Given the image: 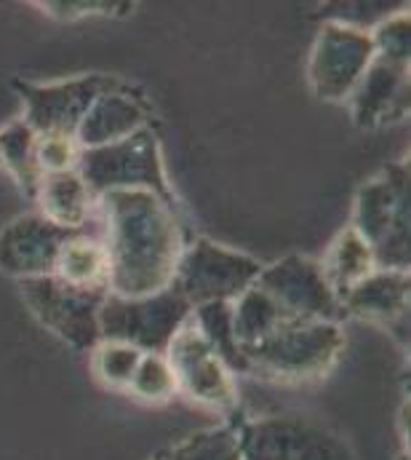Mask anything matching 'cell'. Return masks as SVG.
<instances>
[{"label": "cell", "instance_id": "44dd1931", "mask_svg": "<svg viewBox=\"0 0 411 460\" xmlns=\"http://www.w3.org/2000/svg\"><path fill=\"white\" fill-rule=\"evenodd\" d=\"M35 139H38V134L24 120H13L11 126H5L0 131V164H5L11 169L19 188L32 201H35V193H38V185L43 177L38 169V161H35Z\"/></svg>", "mask_w": 411, "mask_h": 460}, {"label": "cell", "instance_id": "2e32d148", "mask_svg": "<svg viewBox=\"0 0 411 460\" xmlns=\"http://www.w3.org/2000/svg\"><path fill=\"white\" fill-rule=\"evenodd\" d=\"M150 120V111L142 102L139 94H131V89L120 86L115 92L102 94L83 115L75 139L81 145V150L89 147H102L112 145L118 139L131 137L134 131L144 128Z\"/></svg>", "mask_w": 411, "mask_h": 460}, {"label": "cell", "instance_id": "9a60e30c", "mask_svg": "<svg viewBox=\"0 0 411 460\" xmlns=\"http://www.w3.org/2000/svg\"><path fill=\"white\" fill-rule=\"evenodd\" d=\"M342 311L388 330H404L409 316V270L374 268L342 297Z\"/></svg>", "mask_w": 411, "mask_h": 460}, {"label": "cell", "instance_id": "d6986e66", "mask_svg": "<svg viewBox=\"0 0 411 460\" xmlns=\"http://www.w3.org/2000/svg\"><path fill=\"white\" fill-rule=\"evenodd\" d=\"M54 276L70 287L107 292L109 260H107V249H104L102 241L89 238V233L70 238L57 257Z\"/></svg>", "mask_w": 411, "mask_h": 460}, {"label": "cell", "instance_id": "603a6c76", "mask_svg": "<svg viewBox=\"0 0 411 460\" xmlns=\"http://www.w3.org/2000/svg\"><path fill=\"white\" fill-rule=\"evenodd\" d=\"M92 350H94L92 367L104 385L115 388V391H128L131 377H134L144 350L128 343H118V341H100Z\"/></svg>", "mask_w": 411, "mask_h": 460}, {"label": "cell", "instance_id": "8fae6325", "mask_svg": "<svg viewBox=\"0 0 411 460\" xmlns=\"http://www.w3.org/2000/svg\"><path fill=\"white\" fill-rule=\"evenodd\" d=\"M27 102L24 123L35 134H70L75 137L86 111L107 92L120 89L123 84L109 75H86L62 84L35 86V84H13Z\"/></svg>", "mask_w": 411, "mask_h": 460}, {"label": "cell", "instance_id": "e0dca14e", "mask_svg": "<svg viewBox=\"0 0 411 460\" xmlns=\"http://www.w3.org/2000/svg\"><path fill=\"white\" fill-rule=\"evenodd\" d=\"M35 201L40 207V217L67 230H86L89 220L94 217L100 199L83 182V177L73 172L43 174Z\"/></svg>", "mask_w": 411, "mask_h": 460}, {"label": "cell", "instance_id": "f1b7e54d", "mask_svg": "<svg viewBox=\"0 0 411 460\" xmlns=\"http://www.w3.org/2000/svg\"><path fill=\"white\" fill-rule=\"evenodd\" d=\"M158 460H163V458H158Z\"/></svg>", "mask_w": 411, "mask_h": 460}, {"label": "cell", "instance_id": "ba28073f", "mask_svg": "<svg viewBox=\"0 0 411 460\" xmlns=\"http://www.w3.org/2000/svg\"><path fill=\"white\" fill-rule=\"evenodd\" d=\"M22 297L46 330L75 350H92L102 341L100 311L107 292L70 287L57 276H40L22 281Z\"/></svg>", "mask_w": 411, "mask_h": 460}, {"label": "cell", "instance_id": "52a82bcc", "mask_svg": "<svg viewBox=\"0 0 411 460\" xmlns=\"http://www.w3.org/2000/svg\"><path fill=\"white\" fill-rule=\"evenodd\" d=\"M238 445L243 460H355L337 431L300 412L249 423Z\"/></svg>", "mask_w": 411, "mask_h": 460}, {"label": "cell", "instance_id": "9c48e42d", "mask_svg": "<svg viewBox=\"0 0 411 460\" xmlns=\"http://www.w3.org/2000/svg\"><path fill=\"white\" fill-rule=\"evenodd\" d=\"M372 32L347 24H326L310 54V86L318 100L342 102L353 94L366 67L374 59Z\"/></svg>", "mask_w": 411, "mask_h": 460}, {"label": "cell", "instance_id": "8992f818", "mask_svg": "<svg viewBox=\"0 0 411 460\" xmlns=\"http://www.w3.org/2000/svg\"><path fill=\"white\" fill-rule=\"evenodd\" d=\"M262 265L243 254L211 241H196L182 249L171 289L179 292L190 308L206 303H235L259 279Z\"/></svg>", "mask_w": 411, "mask_h": 460}, {"label": "cell", "instance_id": "cb8c5ba5", "mask_svg": "<svg viewBox=\"0 0 411 460\" xmlns=\"http://www.w3.org/2000/svg\"><path fill=\"white\" fill-rule=\"evenodd\" d=\"M128 394H134L136 399L153 402V404L169 402L177 394V380H174L169 358L163 353H144L131 377Z\"/></svg>", "mask_w": 411, "mask_h": 460}, {"label": "cell", "instance_id": "3957f363", "mask_svg": "<svg viewBox=\"0 0 411 460\" xmlns=\"http://www.w3.org/2000/svg\"><path fill=\"white\" fill-rule=\"evenodd\" d=\"M353 230L366 241L377 268L409 270V166L393 164L355 199Z\"/></svg>", "mask_w": 411, "mask_h": 460}, {"label": "cell", "instance_id": "4316f807", "mask_svg": "<svg viewBox=\"0 0 411 460\" xmlns=\"http://www.w3.org/2000/svg\"><path fill=\"white\" fill-rule=\"evenodd\" d=\"M372 43H374V51L380 57H388V59H396V62H409V13L404 8H398L393 16L380 22L374 27V32H372Z\"/></svg>", "mask_w": 411, "mask_h": 460}, {"label": "cell", "instance_id": "277c9868", "mask_svg": "<svg viewBox=\"0 0 411 460\" xmlns=\"http://www.w3.org/2000/svg\"><path fill=\"white\" fill-rule=\"evenodd\" d=\"M75 172L97 199L109 190H150L174 207V196L163 174L161 147L150 126L112 145L81 150Z\"/></svg>", "mask_w": 411, "mask_h": 460}, {"label": "cell", "instance_id": "484cf974", "mask_svg": "<svg viewBox=\"0 0 411 460\" xmlns=\"http://www.w3.org/2000/svg\"><path fill=\"white\" fill-rule=\"evenodd\" d=\"M81 158V145L70 134H38L35 139V161L40 174L73 172Z\"/></svg>", "mask_w": 411, "mask_h": 460}, {"label": "cell", "instance_id": "7a4b0ae2", "mask_svg": "<svg viewBox=\"0 0 411 460\" xmlns=\"http://www.w3.org/2000/svg\"><path fill=\"white\" fill-rule=\"evenodd\" d=\"M345 348V335L337 322L286 319L262 341L240 348L246 372L300 383L326 375Z\"/></svg>", "mask_w": 411, "mask_h": 460}, {"label": "cell", "instance_id": "5b68a950", "mask_svg": "<svg viewBox=\"0 0 411 460\" xmlns=\"http://www.w3.org/2000/svg\"><path fill=\"white\" fill-rule=\"evenodd\" d=\"M190 314V303L171 287L134 300L107 292L100 311V338L134 345L144 353H166Z\"/></svg>", "mask_w": 411, "mask_h": 460}, {"label": "cell", "instance_id": "7402d4cb", "mask_svg": "<svg viewBox=\"0 0 411 460\" xmlns=\"http://www.w3.org/2000/svg\"><path fill=\"white\" fill-rule=\"evenodd\" d=\"M193 322L198 327V332L204 335V341L214 353L224 361V367L230 372H246V361L240 356V345L235 341L232 332V303H206L193 308Z\"/></svg>", "mask_w": 411, "mask_h": 460}, {"label": "cell", "instance_id": "ac0fdd59", "mask_svg": "<svg viewBox=\"0 0 411 460\" xmlns=\"http://www.w3.org/2000/svg\"><path fill=\"white\" fill-rule=\"evenodd\" d=\"M318 265H320V273H323L328 289L339 300V305H342V297L377 268L372 249L353 228L342 230L334 238L331 249L326 252L323 262H318Z\"/></svg>", "mask_w": 411, "mask_h": 460}, {"label": "cell", "instance_id": "4fadbf2b", "mask_svg": "<svg viewBox=\"0 0 411 460\" xmlns=\"http://www.w3.org/2000/svg\"><path fill=\"white\" fill-rule=\"evenodd\" d=\"M81 233H89V228H59L40 215L16 217L0 230V270L19 281L54 276L62 246Z\"/></svg>", "mask_w": 411, "mask_h": 460}, {"label": "cell", "instance_id": "6da1fadb", "mask_svg": "<svg viewBox=\"0 0 411 460\" xmlns=\"http://www.w3.org/2000/svg\"><path fill=\"white\" fill-rule=\"evenodd\" d=\"M97 209L109 260L107 292L134 300L169 289L185 249L174 207L150 190H109Z\"/></svg>", "mask_w": 411, "mask_h": 460}, {"label": "cell", "instance_id": "ffe728a7", "mask_svg": "<svg viewBox=\"0 0 411 460\" xmlns=\"http://www.w3.org/2000/svg\"><path fill=\"white\" fill-rule=\"evenodd\" d=\"M286 319L289 316L278 308V303L273 297H267L259 287H249L232 303V332H235V341L240 348L262 341Z\"/></svg>", "mask_w": 411, "mask_h": 460}, {"label": "cell", "instance_id": "d4e9b609", "mask_svg": "<svg viewBox=\"0 0 411 460\" xmlns=\"http://www.w3.org/2000/svg\"><path fill=\"white\" fill-rule=\"evenodd\" d=\"M163 460H243L240 458V445H238V431L232 429H211L190 437L179 447L169 453Z\"/></svg>", "mask_w": 411, "mask_h": 460}, {"label": "cell", "instance_id": "5bb4252c", "mask_svg": "<svg viewBox=\"0 0 411 460\" xmlns=\"http://www.w3.org/2000/svg\"><path fill=\"white\" fill-rule=\"evenodd\" d=\"M350 100L353 118L363 128L401 120L409 111V62L374 54Z\"/></svg>", "mask_w": 411, "mask_h": 460}, {"label": "cell", "instance_id": "7c38bea8", "mask_svg": "<svg viewBox=\"0 0 411 460\" xmlns=\"http://www.w3.org/2000/svg\"><path fill=\"white\" fill-rule=\"evenodd\" d=\"M254 287L273 297L289 319H318L339 324V319L345 316L339 300L334 297L320 273V265L300 254L284 257L275 265L262 268Z\"/></svg>", "mask_w": 411, "mask_h": 460}, {"label": "cell", "instance_id": "83f0119b", "mask_svg": "<svg viewBox=\"0 0 411 460\" xmlns=\"http://www.w3.org/2000/svg\"><path fill=\"white\" fill-rule=\"evenodd\" d=\"M46 13L59 19H78V16H94V13H115V8H131L128 3H40Z\"/></svg>", "mask_w": 411, "mask_h": 460}, {"label": "cell", "instance_id": "30bf717a", "mask_svg": "<svg viewBox=\"0 0 411 460\" xmlns=\"http://www.w3.org/2000/svg\"><path fill=\"white\" fill-rule=\"evenodd\" d=\"M171 364L177 391H182L188 399L214 407V410H230L238 402L232 372L224 367V361L214 353V348L206 343L198 332L193 314L182 324V330L174 335L163 353Z\"/></svg>", "mask_w": 411, "mask_h": 460}]
</instances>
